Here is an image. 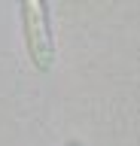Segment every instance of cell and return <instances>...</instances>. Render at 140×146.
Listing matches in <instances>:
<instances>
[{
    "instance_id": "1",
    "label": "cell",
    "mask_w": 140,
    "mask_h": 146,
    "mask_svg": "<svg viewBox=\"0 0 140 146\" xmlns=\"http://www.w3.org/2000/svg\"><path fill=\"white\" fill-rule=\"evenodd\" d=\"M25 18V40H28V52L37 70H52L55 64V46H52V31H49V6L40 0H28L21 6Z\"/></svg>"
},
{
    "instance_id": "2",
    "label": "cell",
    "mask_w": 140,
    "mask_h": 146,
    "mask_svg": "<svg viewBox=\"0 0 140 146\" xmlns=\"http://www.w3.org/2000/svg\"><path fill=\"white\" fill-rule=\"evenodd\" d=\"M70 146H79V143H70Z\"/></svg>"
}]
</instances>
